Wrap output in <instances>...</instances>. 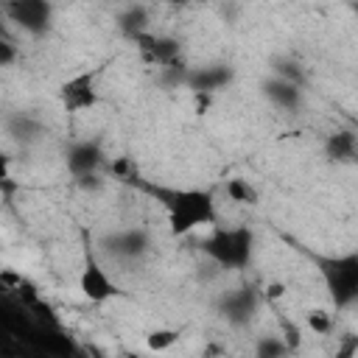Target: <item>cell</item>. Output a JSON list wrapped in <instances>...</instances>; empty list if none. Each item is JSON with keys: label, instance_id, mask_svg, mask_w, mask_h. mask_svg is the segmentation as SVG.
I'll use <instances>...</instances> for the list:
<instances>
[{"label": "cell", "instance_id": "cell-11", "mask_svg": "<svg viewBox=\"0 0 358 358\" xmlns=\"http://www.w3.org/2000/svg\"><path fill=\"white\" fill-rule=\"evenodd\" d=\"M232 81V70L229 67H196L185 76V84L193 90V95H213L215 90H224Z\"/></svg>", "mask_w": 358, "mask_h": 358}, {"label": "cell", "instance_id": "cell-7", "mask_svg": "<svg viewBox=\"0 0 358 358\" xmlns=\"http://www.w3.org/2000/svg\"><path fill=\"white\" fill-rule=\"evenodd\" d=\"M3 8L11 17V22H17L31 36L45 34L53 20V6L45 0H14V3H6Z\"/></svg>", "mask_w": 358, "mask_h": 358}, {"label": "cell", "instance_id": "cell-24", "mask_svg": "<svg viewBox=\"0 0 358 358\" xmlns=\"http://www.w3.org/2000/svg\"><path fill=\"white\" fill-rule=\"evenodd\" d=\"M350 8H352V14H355V17H358V3H352V6H350Z\"/></svg>", "mask_w": 358, "mask_h": 358}, {"label": "cell", "instance_id": "cell-20", "mask_svg": "<svg viewBox=\"0 0 358 358\" xmlns=\"http://www.w3.org/2000/svg\"><path fill=\"white\" fill-rule=\"evenodd\" d=\"M358 355V336L355 333H344L336 338V350L333 358H355Z\"/></svg>", "mask_w": 358, "mask_h": 358}, {"label": "cell", "instance_id": "cell-2", "mask_svg": "<svg viewBox=\"0 0 358 358\" xmlns=\"http://www.w3.org/2000/svg\"><path fill=\"white\" fill-rule=\"evenodd\" d=\"M310 260L316 263V271L336 310H344L358 302V252L310 255Z\"/></svg>", "mask_w": 358, "mask_h": 358}, {"label": "cell", "instance_id": "cell-1", "mask_svg": "<svg viewBox=\"0 0 358 358\" xmlns=\"http://www.w3.org/2000/svg\"><path fill=\"white\" fill-rule=\"evenodd\" d=\"M145 190L165 207L168 229L173 238H185L199 227H213L218 221L215 199L201 187H162L145 185Z\"/></svg>", "mask_w": 358, "mask_h": 358}, {"label": "cell", "instance_id": "cell-22", "mask_svg": "<svg viewBox=\"0 0 358 358\" xmlns=\"http://www.w3.org/2000/svg\"><path fill=\"white\" fill-rule=\"evenodd\" d=\"M285 282H266V288H263V299L266 302H277V299H282L285 296Z\"/></svg>", "mask_w": 358, "mask_h": 358}, {"label": "cell", "instance_id": "cell-8", "mask_svg": "<svg viewBox=\"0 0 358 358\" xmlns=\"http://www.w3.org/2000/svg\"><path fill=\"white\" fill-rule=\"evenodd\" d=\"M67 171L81 182V179H90V176H98V168L103 165V151L95 140H78L67 148Z\"/></svg>", "mask_w": 358, "mask_h": 358}, {"label": "cell", "instance_id": "cell-23", "mask_svg": "<svg viewBox=\"0 0 358 358\" xmlns=\"http://www.w3.org/2000/svg\"><path fill=\"white\" fill-rule=\"evenodd\" d=\"M0 50H3L0 62H3V64H8V62H11V56H14V50H11V42H8V39H3V42H0Z\"/></svg>", "mask_w": 358, "mask_h": 358}, {"label": "cell", "instance_id": "cell-10", "mask_svg": "<svg viewBox=\"0 0 358 358\" xmlns=\"http://www.w3.org/2000/svg\"><path fill=\"white\" fill-rule=\"evenodd\" d=\"M324 157L336 165H355L358 162V131L338 129L324 137Z\"/></svg>", "mask_w": 358, "mask_h": 358}, {"label": "cell", "instance_id": "cell-21", "mask_svg": "<svg viewBox=\"0 0 358 358\" xmlns=\"http://www.w3.org/2000/svg\"><path fill=\"white\" fill-rule=\"evenodd\" d=\"M112 173L120 176V179H126V182L137 179V168L131 165V159H115V162H112Z\"/></svg>", "mask_w": 358, "mask_h": 358}, {"label": "cell", "instance_id": "cell-5", "mask_svg": "<svg viewBox=\"0 0 358 358\" xmlns=\"http://www.w3.org/2000/svg\"><path fill=\"white\" fill-rule=\"evenodd\" d=\"M131 42L137 45L140 59L145 64H154V67H162V70L182 67V50H179L176 39L159 36V34H151V31H140V34L131 36Z\"/></svg>", "mask_w": 358, "mask_h": 358}, {"label": "cell", "instance_id": "cell-12", "mask_svg": "<svg viewBox=\"0 0 358 358\" xmlns=\"http://www.w3.org/2000/svg\"><path fill=\"white\" fill-rule=\"evenodd\" d=\"M263 92H266V98H268L274 106H280V109H285V112H296V109L302 106V87L294 84V81H285V78H280V76H271V78L263 84Z\"/></svg>", "mask_w": 358, "mask_h": 358}, {"label": "cell", "instance_id": "cell-17", "mask_svg": "<svg viewBox=\"0 0 358 358\" xmlns=\"http://www.w3.org/2000/svg\"><path fill=\"white\" fill-rule=\"evenodd\" d=\"M280 338H282V344L288 347L291 355H296L302 350V330H299L296 322H291L285 316H280Z\"/></svg>", "mask_w": 358, "mask_h": 358}, {"label": "cell", "instance_id": "cell-13", "mask_svg": "<svg viewBox=\"0 0 358 358\" xmlns=\"http://www.w3.org/2000/svg\"><path fill=\"white\" fill-rule=\"evenodd\" d=\"M255 305H257V296L249 288H241L238 294H232V296L224 299V316L232 324H241V322L249 319V313L255 310Z\"/></svg>", "mask_w": 358, "mask_h": 358}, {"label": "cell", "instance_id": "cell-14", "mask_svg": "<svg viewBox=\"0 0 358 358\" xmlns=\"http://www.w3.org/2000/svg\"><path fill=\"white\" fill-rule=\"evenodd\" d=\"M224 193H227L229 201H235V204H246V207H252V204L260 201L257 187H255L246 176H229V179L224 182Z\"/></svg>", "mask_w": 358, "mask_h": 358}, {"label": "cell", "instance_id": "cell-25", "mask_svg": "<svg viewBox=\"0 0 358 358\" xmlns=\"http://www.w3.org/2000/svg\"><path fill=\"white\" fill-rule=\"evenodd\" d=\"M355 131H358V120H355Z\"/></svg>", "mask_w": 358, "mask_h": 358}, {"label": "cell", "instance_id": "cell-19", "mask_svg": "<svg viewBox=\"0 0 358 358\" xmlns=\"http://www.w3.org/2000/svg\"><path fill=\"white\" fill-rule=\"evenodd\" d=\"M120 25H123V31L129 34V36H134V34H140V31H145L143 25H145V11L140 8V6H134V8H129L123 17H120Z\"/></svg>", "mask_w": 358, "mask_h": 358}, {"label": "cell", "instance_id": "cell-15", "mask_svg": "<svg viewBox=\"0 0 358 358\" xmlns=\"http://www.w3.org/2000/svg\"><path fill=\"white\" fill-rule=\"evenodd\" d=\"M179 338H182V333H179L176 327H157V330H151V333L145 336V347H148L151 352H165V350H171Z\"/></svg>", "mask_w": 358, "mask_h": 358}, {"label": "cell", "instance_id": "cell-6", "mask_svg": "<svg viewBox=\"0 0 358 358\" xmlns=\"http://www.w3.org/2000/svg\"><path fill=\"white\" fill-rule=\"evenodd\" d=\"M78 291L84 294V299L101 305V302H109L120 294V285L106 274V268L98 263V257L87 249L84 255V263H81V274H78Z\"/></svg>", "mask_w": 358, "mask_h": 358}, {"label": "cell", "instance_id": "cell-9", "mask_svg": "<svg viewBox=\"0 0 358 358\" xmlns=\"http://www.w3.org/2000/svg\"><path fill=\"white\" fill-rule=\"evenodd\" d=\"M106 249L117 260H137L151 249V238L145 229H120L106 238Z\"/></svg>", "mask_w": 358, "mask_h": 358}, {"label": "cell", "instance_id": "cell-16", "mask_svg": "<svg viewBox=\"0 0 358 358\" xmlns=\"http://www.w3.org/2000/svg\"><path fill=\"white\" fill-rule=\"evenodd\" d=\"M255 358H291L280 336H260L255 341Z\"/></svg>", "mask_w": 358, "mask_h": 358}, {"label": "cell", "instance_id": "cell-4", "mask_svg": "<svg viewBox=\"0 0 358 358\" xmlns=\"http://www.w3.org/2000/svg\"><path fill=\"white\" fill-rule=\"evenodd\" d=\"M95 76L98 70H81L76 76H70L67 81L59 84V103L67 115H78L87 109L98 106V90H95Z\"/></svg>", "mask_w": 358, "mask_h": 358}, {"label": "cell", "instance_id": "cell-3", "mask_svg": "<svg viewBox=\"0 0 358 358\" xmlns=\"http://www.w3.org/2000/svg\"><path fill=\"white\" fill-rule=\"evenodd\" d=\"M201 249L215 266H221L227 271H241L252 263L255 232L249 227H215L204 238Z\"/></svg>", "mask_w": 358, "mask_h": 358}, {"label": "cell", "instance_id": "cell-18", "mask_svg": "<svg viewBox=\"0 0 358 358\" xmlns=\"http://www.w3.org/2000/svg\"><path fill=\"white\" fill-rule=\"evenodd\" d=\"M305 324H308L316 336H327V333L333 330V316H330L327 310H322V308H313V310L305 313Z\"/></svg>", "mask_w": 358, "mask_h": 358}]
</instances>
